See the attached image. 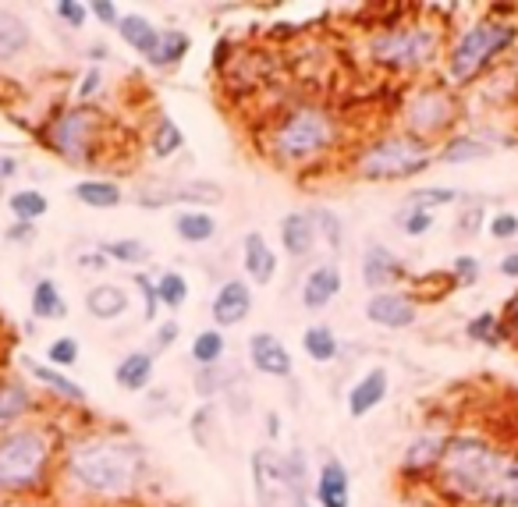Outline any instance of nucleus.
<instances>
[{
	"instance_id": "f257e3e1",
	"label": "nucleus",
	"mask_w": 518,
	"mask_h": 507,
	"mask_svg": "<svg viewBox=\"0 0 518 507\" xmlns=\"http://www.w3.org/2000/svg\"><path fill=\"white\" fill-rule=\"evenodd\" d=\"M146 479V451L118 429H82L61 447L57 483L82 504H125Z\"/></svg>"
},
{
	"instance_id": "f03ea898",
	"label": "nucleus",
	"mask_w": 518,
	"mask_h": 507,
	"mask_svg": "<svg viewBox=\"0 0 518 507\" xmlns=\"http://www.w3.org/2000/svg\"><path fill=\"white\" fill-rule=\"evenodd\" d=\"M430 486L451 507H518V451L487 433H451Z\"/></svg>"
},
{
	"instance_id": "7ed1b4c3",
	"label": "nucleus",
	"mask_w": 518,
	"mask_h": 507,
	"mask_svg": "<svg viewBox=\"0 0 518 507\" xmlns=\"http://www.w3.org/2000/svg\"><path fill=\"white\" fill-rule=\"evenodd\" d=\"M345 142L341 117L327 103H295L263 128V156L281 171H313L327 164Z\"/></svg>"
},
{
	"instance_id": "20e7f679",
	"label": "nucleus",
	"mask_w": 518,
	"mask_h": 507,
	"mask_svg": "<svg viewBox=\"0 0 518 507\" xmlns=\"http://www.w3.org/2000/svg\"><path fill=\"white\" fill-rule=\"evenodd\" d=\"M61 433L50 422H22L0 433V497H40L57 483Z\"/></svg>"
},
{
	"instance_id": "39448f33",
	"label": "nucleus",
	"mask_w": 518,
	"mask_h": 507,
	"mask_svg": "<svg viewBox=\"0 0 518 507\" xmlns=\"http://www.w3.org/2000/svg\"><path fill=\"white\" fill-rule=\"evenodd\" d=\"M409 8L405 15H412ZM405 15L398 22H377V29L366 36V61L373 68L387 71V75H419V71L433 68L448 50V32L440 22H423V18Z\"/></svg>"
},
{
	"instance_id": "423d86ee",
	"label": "nucleus",
	"mask_w": 518,
	"mask_h": 507,
	"mask_svg": "<svg viewBox=\"0 0 518 507\" xmlns=\"http://www.w3.org/2000/svg\"><path fill=\"white\" fill-rule=\"evenodd\" d=\"M518 43V25L508 18L483 15L469 22L444 50V75H448L451 89L472 86L483 71H490L511 47Z\"/></svg>"
},
{
	"instance_id": "0eeeda50",
	"label": "nucleus",
	"mask_w": 518,
	"mask_h": 507,
	"mask_svg": "<svg viewBox=\"0 0 518 507\" xmlns=\"http://www.w3.org/2000/svg\"><path fill=\"white\" fill-rule=\"evenodd\" d=\"M433 160H437V146L412 139V135H405L398 128V132L377 135L366 146H359L348 171L359 181H409L416 174H423Z\"/></svg>"
},
{
	"instance_id": "6e6552de",
	"label": "nucleus",
	"mask_w": 518,
	"mask_h": 507,
	"mask_svg": "<svg viewBox=\"0 0 518 507\" xmlns=\"http://www.w3.org/2000/svg\"><path fill=\"white\" fill-rule=\"evenodd\" d=\"M107 117L100 114V107L93 103H71L50 114V121L43 125L40 139L50 153H57L68 164H93L96 153L107 139H103Z\"/></svg>"
},
{
	"instance_id": "1a4fd4ad",
	"label": "nucleus",
	"mask_w": 518,
	"mask_h": 507,
	"mask_svg": "<svg viewBox=\"0 0 518 507\" xmlns=\"http://www.w3.org/2000/svg\"><path fill=\"white\" fill-rule=\"evenodd\" d=\"M458 117H462V100L448 82H423L401 100V132L423 142H444L455 135Z\"/></svg>"
},
{
	"instance_id": "9d476101",
	"label": "nucleus",
	"mask_w": 518,
	"mask_h": 507,
	"mask_svg": "<svg viewBox=\"0 0 518 507\" xmlns=\"http://www.w3.org/2000/svg\"><path fill=\"white\" fill-rule=\"evenodd\" d=\"M448 440H451V433H444V429H426V433H419V437L412 440L409 447H405V454H401L398 476L405 479L409 486L433 483V476H437L440 458H444V447H448Z\"/></svg>"
},
{
	"instance_id": "9b49d317",
	"label": "nucleus",
	"mask_w": 518,
	"mask_h": 507,
	"mask_svg": "<svg viewBox=\"0 0 518 507\" xmlns=\"http://www.w3.org/2000/svg\"><path fill=\"white\" fill-rule=\"evenodd\" d=\"M220 199L224 192L213 181H164V185H150L135 195L142 210H160V206L174 203H192V210H203V206H217Z\"/></svg>"
},
{
	"instance_id": "f8f14e48",
	"label": "nucleus",
	"mask_w": 518,
	"mask_h": 507,
	"mask_svg": "<svg viewBox=\"0 0 518 507\" xmlns=\"http://www.w3.org/2000/svg\"><path fill=\"white\" fill-rule=\"evenodd\" d=\"M366 320L384 330H405L419 320V298L412 291H377L366 298Z\"/></svg>"
},
{
	"instance_id": "ddd939ff",
	"label": "nucleus",
	"mask_w": 518,
	"mask_h": 507,
	"mask_svg": "<svg viewBox=\"0 0 518 507\" xmlns=\"http://www.w3.org/2000/svg\"><path fill=\"white\" fill-rule=\"evenodd\" d=\"M362 284H366L373 295L377 291H398L401 281H409V266H405V259L394 256L387 245H369L366 252H362Z\"/></svg>"
},
{
	"instance_id": "4468645a",
	"label": "nucleus",
	"mask_w": 518,
	"mask_h": 507,
	"mask_svg": "<svg viewBox=\"0 0 518 507\" xmlns=\"http://www.w3.org/2000/svg\"><path fill=\"white\" fill-rule=\"evenodd\" d=\"M252 468V490H256V507H281L284 504V465L274 447H256L249 458Z\"/></svg>"
},
{
	"instance_id": "2eb2a0df",
	"label": "nucleus",
	"mask_w": 518,
	"mask_h": 507,
	"mask_svg": "<svg viewBox=\"0 0 518 507\" xmlns=\"http://www.w3.org/2000/svg\"><path fill=\"white\" fill-rule=\"evenodd\" d=\"M249 351V366L256 369L259 376H270V380H291L295 373V362H291V351L284 348V341L270 330H259V334L249 337L245 344Z\"/></svg>"
},
{
	"instance_id": "dca6fc26",
	"label": "nucleus",
	"mask_w": 518,
	"mask_h": 507,
	"mask_svg": "<svg viewBox=\"0 0 518 507\" xmlns=\"http://www.w3.org/2000/svg\"><path fill=\"white\" fill-rule=\"evenodd\" d=\"M210 316H213V323H217V330H228V327L245 323L252 316V288L245 281H238V277L224 281L210 302Z\"/></svg>"
},
{
	"instance_id": "f3484780",
	"label": "nucleus",
	"mask_w": 518,
	"mask_h": 507,
	"mask_svg": "<svg viewBox=\"0 0 518 507\" xmlns=\"http://www.w3.org/2000/svg\"><path fill=\"white\" fill-rule=\"evenodd\" d=\"M313 500L320 507H352V476L341 458H323L313 479Z\"/></svg>"
},
{
	"instance_id": "a211bd4d",
	"label": "nucleus",
	"mask_w": 518,
	"mask_h": 507,
	"mask_svg": "<svg viewBox=\"0 0 518 507\" xmlns=\"http://www.w3.org/2000/svg\"><path fill=\"white\" fill-rule=\"evenodd\" d=\"M341 284H345V277H341L338 263H320L313 266V270L306 273V281H302V309L306 312H320L327 309L334 298L341 295Z\"/></svg>"
},
{
	"instance_id": "6ab92c4d",
	"label": "nucleus",
	"mask_w": 518,
	"mask_h": 507,
	"mask_svg": "<svg viewBox=\"0 0 518 507\" xmlns=\"http://www.w3.org/2000/svg\"><path fill=\"white\" fill-rule=\"evenodd\" d=\"M36 408H40V398H36L22 380L0 376V433L22 426L25 419H32Z\"/></svg>"
},
{
	"instance_id": "aec40b11",
	"label": "nucleus",
	"mask_w": 518,
	"mask_h": 507,
	"mask_svg": "<svg viewBox=\"0 0 518 507\" xmlns=\"http://www.w3.org/2000/svg\"><path fill=\"white\" fill-rule=\"evenodd\" d=\"M387 387H391V376H387L384 366L366 369V373L359 376V383L348 390V398H345L348 415H352V419H366V415H373V408L384 405Z\"/></svg>"
},
{
	"instance_id": "412c9836",
	"label": "nucleus",
	"mask_w": 518,
	"mask_h": 507,
	"mask_svg": "<svg viewBox=\"0 0 518 507\" xmlns=\"http://www.w3.org/2000/svg\"><path fill=\"white\" fill-rule=\"evenodd\" d=\"M284 465V500L288 507H309L313 504V472H309V454L302 447H291L281 454Z\"/></svg>"
},
{
	"instance_id": "4be33fe9",
	"label": "nucleus",
	"mask_w": 518,
	"mask_h": 507,
	"mask_svg": "<svg viewBox=\"0 0 518 507\" xmlns=\"http://www.w3.org/2000/svg\"><path fill=\"white\" fill-rule=\"evenodd\" d=\"M242 266L249 273V281L270 284L277 277V252L270 249V242L259 231H249L242 238Z\"/></svg>"
},
{
	"instance_id": "5701e85b",
	"label": "nucleus",
	"mask_w": 518,
	"mask_h": 507,
	"mask_svg": "<svg viewBox=\"0 0 518 507\" xmlns=\"http://www.w3.org/2000/svg\"><path fill=\"white\" fill-rule=\"evenodd\" d=\"M132 309V302H128V291L118 288V284H96V288L86 291V312L93 316V320L100 323H114L121 320L125 312Z\"/></svg>"
},
{
	"instance_id": "b1692460",
	"label": "nucleus",
	"mask_w": 518,
	"mask_h": 507,
	"mask_svg": "<svg viewBox=\"0 0 518 507\" xmlns=\"http://www.w3.org/2000/svg\"><path fill=\"white\" fill-rule=\"evenodd\" d=\"M153 373H157V359L153 351H128L125 359L114 366V383L128 394H139L153 383Z\"/></svg>"
},
{
	"instance_id": "393cba45",
	"label": "nucleus",
	"mask_w": 518,
	"mask_h": 507,
	"mask_svg": "<svg viewBox=\"0 0 518 507\" xmlns=\"http://www.w3.org/2000/svg\"><path fill=\"white\" fill-rule=\"evenodd\" d=\"M25 369H29L32 380L40 383V387H47L57 401H68V405H86V390H82L79 383L71 380V376H64L61 369L50 366V362L29 359V362H25Z\"/></svg>"
},
{
	"instance_id": "a878e982",
	"label": "nucleus",
	"mask_w": 518,
	"mask_h": 507,
	"mask_svg": "<svg viewBox=\"0 0 518 507\" xmlns=\"http://www.w3.org/2000/svg\"><path fill=\"white\" fill-rule=\"evenodd\" d=\"M281 245L291 259H306L316 249V224L309 213L295 210L281 220Z\"/></svg>"
},
{
	"instance_id": "bb28decb",
	"label": "nucleus",
	"mask_w": 518,
	"mask_h": 507,
	"mask_svg": "<svg viewBox=\"0 0 518 507\" xmlns=\"http://www.w3.org/2000/svg\"><path fill=\"white\" fill-rule=\"evenodd\" d=\"M32 47V29L18 11L0 8V61H15Z\"/></svg>"
},
{
	"instance_id": "cd10ccee",
	"label": "nucleus",
	"mask_w": 518,
	"mask_h": 507,
	"mask_svg": "<svg viewBox=\"0 0 518 507\" xmlns=\"http://www.w3.org/2000/svg\"><path fill=\"white\" fill-rule=\"evenodd\" d=\"M71 195H75L82 206H89V210H118V206L125 203L121 185L110 178H82L79 185L71 188Z\"/></svg>"
},
{
	"instance_id": "c85d7f7f",
	"label": "nucleus",
	"mask_w": 518,
	"mask_h": 507,
	"mask_svg": "<svg viewBox=\"0 0 518 507\" xmlns=\"http://www.w3.org/2000/svg\"><path fill=\"white\" fill-rule=\"evenodd\" d=\"M118 36L125 39L128 47L142 57V61H150L157 54V43H160V29L150 22L146 15H121L118 22Z\"/></svg>"
},
{
	"instance_id": "c756f323",
	"label": "nucleus",
	"mask_w": 518,
	"mask_h": 507,
	"mask_svg": "<svg viewBox=\"0 0 518 507\" xmlns=\"http://www.w3.org/2000/svg\"><path fill=\"white\" fill-rule=\"evenodd\" d=\"M490 153H494V146H490V142L476 139V135H462V132H455V135H451V139L440 142L437 160H440V164L462 167V164H472V160H487Z\"/></svg>"
},
{
	"instance_id": "7c9ffc66",
	"label": "nucleus",
	"mask_w": 518,
	"mask_h": 507,
	"mask_svg": "<svg viewBox=\"0 0 518 507\" xmlns=\"http://www.w3.org/2000/svg\"><path fill=\"white\" fill-rule=\"evenodd\" d=\"M174 234L185 245H206L217 238V217L210 210H178L174 213Z\"/></svg>"
},
{
	"instance_id": "2f4dec72",
	"label": "nucleus",
	"mask_w": 518,
	"mask_h": 507,
	"mask_svg": "<svg viewBox=\"0 0 518 507\" xmlns=\"http://www.w3.org/2000/svg\"><path fill=\"white\" fill-rule=\"evenodd\" d=\"M29 309L36 320H64V316H68V302H64L61 288H57L50 277H40V281L32 284Z\"/></svg>"
},
{
	"instance_id": "473e14b6",
	"label": "nucleus",
	"mask_w": 518,
	"mask_h": 507,
	"mask_svg": "<svg viewBox=\"0 0 518 507\" xmlns=\"http://www.w3.org/2000/svg\"><path fill=\"white\" fill-rule=\"evenodd\" d=\"M146 146H150V153L157 156V160H171L174 153L185 149V132H181V125L174 117L160 114L157 125H153L150 135H146Z\"/></svg>"
},
{
	"instance_id": "72a5a7b5",
	"label": "nucleus",
	"mask_w": 518,
	"mask_h": 507,
	"mask_svg": "<svg viewBox=\"0 0 518 507\" xmlns=\"http://www.w3.org/2000/svg\"><path fill=\"white\" fill-rule=\"evenodd\" d=\"M302 351L323 366V362H334L341 355V341L327 323H313V327H306V334H302Z\"/></svg>"
},
{
	"instance_id": "f704fd0d",
	"label": "nucleus",
	"mask_w": 518,
	"mask_h": 507,
	"mask_svg": "<svg viewBox=\"0 0 518 507\" xmlns=\"http://www.w3.org/2000/svg\"><path fill=\"white\" fill-rule=\"evenodd\" d=\"M8 210L18 224H36L50 213V203L40 188H18V192L8 195Z\"/></svg>"
},
{
	"instance_id": "c9c22d12",
	"label": "nucleus",
	"mask_w": 518,
	"mask_h": 507,
	"mask_svg": "<svg viewBox=\"0 0 518 507\" xmlns=\"http://www.w3.org/2000/svg\"><path fill=\"white\" fill-rule=\"evenodd\" d=\"M192 362H196L199 369H210V366H220V359L228 355V337H224V330H199L196 337H192V348H189Z\"/></svg>"
},
{
	"instance_id": "e433bc0d",
	"label": "nucleus",
	"mask_w": 518,
	"mask_h": 507,
	"mask_svg": "<svg viewBox=\"0 0 518 507\" xmlns=\"http://www.w3.org/2000/svg\"><path fill=\"white\" fill-rule=\"evenodd\" d=\"M192 39L189 32L181 29H160V43H157V54L150 57V68H174V64H181V57L189 54Z\"/></svg>"
},
{
	"instance_id": "4c0bfd02",
	"label": "nucleus",
	"mask_w": 518,
	"mask_h": 507,
	"mask_svg": "<svg viewBox=\"0 0 518 507\" xmlns=\"http://www.w3.org/2000/svg\"><path fill=\"white\" fill-rule=\"evenodd\" d=\"M100 252L107 256V263H121V266L150 263V245L139 242V238H114V242H103Z\"/></svg>"
},
{
	"instance_id": "58836bf2",
	"label": "nucleus",
	"mask_w": 518,
	"mask_h": 507,
	"mask_svg": "<svg viewBox=\"0 0 518 507\" xmlns=\"http://www.w3.org/2000/svg\"><path fill=\"white\" fill-rule=\"evenodd\" d=\"M157 298H160V309L178 312L181 305L189 302V277L178 270H164L157 277Z\"/></svg>"
},
{
	"instance_id": "ea45409f",
	"label": "nucleus",
	"mask_w": 518,
	"mask_h": 507,
	"mask_svg": "<svg viewBox=\"0 0 518 507\" xmlns=\"http://www.w3.org/2000/svg\"><path fill=\"white\" fill-rule=\"evenodd\" d=\"M309 217H313L316 224V238H327L330 252H341L345 249V224H341V217L334 210H327V206H316V210H309Z\"/></svg>"
},
{
	"instance_id": "a19ab883",
	"label": "nucleus",
	"mask_w": 518,
	"mask_h": 507,
	"mask_svg": "<svg viewBox=\"0 0 518 507\" xmlns=\"http://www.w3.org/2000/svg\"><path fill=\"white\" fill-rule=\"evenodd\" d=\"M462 199V192L458 188H444V185H433V188H419V192L409 195V210H440V206H451Z\"/></svg>"
},
{
	"instance_id": "79ce46f5",
	"label": "nucleus",
	"mask_w": 518,
	"mask_h": 507,
	"mask_svg": "<svg viewBox=\"0 0 518 507\" xmlns=\"http://www.w3.org/2000/svg\"><path fill=\"white\" fill-rule=\"evenodd\" d=\"M465 337L476 344H497L501 341V320H497V312H479L465 323Z\"/></svg>"
},
{
	"instance_id": "37998d69",
	"label": "nucleus",
	"mask_w": 518,
	"mask_h": 507,
	"mask_svg": "<svg viewBox=\"0 0 518 507\" xmlns=\"http://www.w3.org/2000/svg\"><path fill=\"white\" fill-rule=\"evenodd\" d=\"M483 224H487V210H483V203H465L462 210H458V220H455V238H462V242H469V238H476L479 231H483Z\"/></svg>"
},
{
	"instance_id": "c03bdc74",
	"label": "nucleus",
	"mask_w": 518,
	"mask_h": 507,
	"mask_svg": "<svg viewBox=\"0 0 518 507\" xmlns=\"http://www.w3.org/2000/svg\"><path fill=\"white\" fill-rule=\"evenodd\" d=\"M132 284L139 288V295H142V320H146V323H157V316H160L157 277H150V273H135Z\"/></svg>"
},
{
	"instance_id": "a18cd8bd",
	"label": "nucleus",
	"mask_w": 518,
	"mask_h": 507,
	"mask_svg": "<svg viewBox=\"0 0 518 507\" xmlns=\"http://www.w3.org/2000/svg\"><path fill=\"white\" fill-rule=\"evenodd\" d=\"M79 355H82V348H79V341H75V337H54V341L47 344V362L54 369L75 366V362H79Z\"/></svg>"
},
{
	"instance_id": "49530a36",
	"label": "nucleus",
	"mask_w": 518,
	"mask_h": 507,
	"mask_svg": "<svg viewBox=\"0 0 518 507\" xmlns=\"http://www.w3.org/2000/svg\"><path fill=\"white\" fill-rule=\"evenodd\" d=\"M398 227L405 238H423V234L433 231V213L409 210V206H405V213H398Z\"/></svg>"
},
{
	"instance_id": "de8ad7c7",
	"label": "nucleus",
	"mask_w": 518,
	"mask_h": 507,
	"mask_svg": "<svg viewBox=\"0 0 518 507\" xmlns=\"http://www.w3.org/2000/svg\"><path fill=\"white\" fill-rule=\"evenodd\" d=\"M54 15L61 25H68V29H82L89 18V4H79V0H61V4H54Z\"/></svg>"
},
{
	"instance_id": "09e8293b",
	"label": "nucleus",
	"mask_w": 518,
	"mask_h": 507,
	"mask_svg": "<svg viewBox=\"0 0 518 507\" xmlns=\"http://www.w3.org/2000/svg\"><path fill=\"white\" fill-rule=\"evenodd\" d=\"M487 234L494 242H511V238H518V213H494V217L487 220Z\"/></svg>"
},
{
	"instance_id": "8fccbe9b",
	"label": "nucleus",
	"mask_w": 518,
	"mask_h": 507,
	"mask_svg": "<svg viewBox=\"0 0 518 507\" xmlns=\"http://www.w3.org/2000/svg\"><path fill=\"white\" fill-rule=\"evenodd\" d=\"M479 259L476 256H458L455 263H451V277H455V284H462V288H472V284L479 281Z\"/></svg>"
},
{
	"instance_id": "3c124183",
	"label": "nucleus",
	"mask_w": 518,
	"mask_h": 507,
	"mask_svg": "<svg viewBox=\"0 0 518 507\" xmlns=\"http://www.w3.org/2000/svg\"><path fill=\"white\" fill-rule=\"evenodd\" d=\"M497 320H501V341L518 344V295L504 302V312H497Z\"/></svg>"
},
{
	"instance_id": "603ef678",
	"label": "nucleus",
	"mask_w": 518,
	"mask_h": 507,
	"mask_svg": "<svg viewBox=\"0 0 518 507\" xmlns=\"http://www.w3.org/2000/svg\"><path fill=\"white\" fill-rule=\"evenodd\" d=\"M210 422H213V408H210V405L196 408V415H192V440H196L199 447L210 444V437H206V429H210Z\"/></svg>"
},
{
	"instance_id": "864d4df0",
	"label": "nucleus",
	"mask_w": 518,
	"mask_h": 507,
	"mask_svg": "<svg viewBox=\"0 0 518 507\" xmlns=\"http://www.w3.org/2000/svg\"><path fill=\"white\" fill-rule=\"evenodd\" d=\"M89 15H93L100 25H114V29H118V22H121L118 4H110V0H93V4H89Z\"/></svg>"
},
{
	"instance_id": "5fc2aeb1",
	"label": "nucleus",
	"mask_w": 518,
	"mask_h": 507,
	"mask_svg": "<svg viewBox=\"0 0 518 507\" xmlns=\"http://www.w3.org/2000/svg\"><path fill=\"white\" fill-rule=\"evenodd\" d=\"M178 334H181L178 320L160 323V327H157V337H153V355H157V351H167V348H171V344L178 341Z\"/></svg>"
},
{
	"instance_id": "6e6d98bb",
	"label": "nucleus",
	"mask_w": 518,
	"mask_h": 507,
	"mask_svg": "<svg viewBox=\"0 0 518 507\" xmlns=\"http://www.w3.org/2000/svg\"><path fill=\"white\" fill-rule=\"evenodd\" d=\"M103 89V75H100V68H89L86 75H82V86H79V100L82 103H89L96 93Z\"/></svg>"
},
{
	"instance_id": "4d7b16f0",
	"label": "nucleus",
	"mask_w": 518,
	"mask_h": 507,
	"mask_svg": "<svg viewBox=\"0 0 518 507\" xmlns=\"http://www.w3.org/2000/svg\"><path fill=\"white\" fill-rule=\"evenodd\" d=\"M8 242H25V245H32L36 242V224H18L15 220V227H8V234H4Z\"/></svg>"
},
{
	"instance_id": "13d9d810",
	"label": "nucleus",
	"mask_w": 518,
	"mask_h": 507,
	"mask_svg": "<svg viewBox=\"0 0 518 507\" xmlns=\"http://www.w3.org/2000/svg\"><path fill=\"white\" fill-rule=\"evenodd\" d=\"M18 171H22V167H18V156H4V153H0V185H8V181L15 178Z\"/></svg>"
},
{
	"instance_id": "bf43d9fd",
	"label": "nucleus",
	"mask_w": 518,
	"mask_h": 507,
	"mask_svg": "<svg viewBox=\"0 0 518 507\" xmlns=\"http://www.w3.org/2000/svg\"><path fill=\"white\" fill-rule=\"evenodd\" d=\"M497 270H501L504 277H511V281H518V252H504Z\"/></svg>"
},
{
	"instance_id": "052dcab7",
	"label": "nucleus",
	"mask_w": 518,
	"mask_h": 507,
	"mask_svg": "<svg viewBox=\"0 0 518 507\" xmlns=\"http://www.w3.org/2000/svg\"><path fill=\"white\" fill-rule=\"evenodd\" d=\"M267 433H270V437H277V433H281V415H277V412L267 415Z\"/></svg>"
},
{
	"instance_id": "680f3d73",
	"label": "nucleus",
	"mask_w": 518,
	"mask_h": 507,
	"mask_svg": "<svg viewBox=\"0 0 518 507\" xmlns=\"http://www.w3.org/2000/svg\"><path fill=\"white\" fill-rule=\"evenodd\" d=\"M0 351H8V334L4 330H0Z\"/></svg>"
},
{
	"instance_id": "e2e57ef3",
	"label": "nucleus",
	"mask_w": 518,
	"mask_h": 507,
	"mask_svg": "<svg viewBox=\"0 0 518 507\" xmlns=\"http://www.w3.org/2000/svg\"><path fill=\"white\" fill-rule=\"evenodd\" d=\"M419 507H426V504H419Z\"/></svg>"
}]
</instances>
